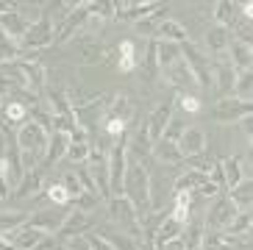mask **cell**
I'll use <instances>...</instances> for the list:
<instances>
[{"label": "cell", "mask_w": 253, "mask_h": 250, "mask_svg": "<svg viewBox=\"0 0 253 250\" xmlns=\"http://www.w3.org/2000/svg\"><path fill=\"white\" fill-rule=\"evenodd\" d=\"M251 225H253L251 211H239L237 217H234V220L225 225L223 234H228V236H248V234H251Z\"/></svg>", "instance_id": "f546056e"}, {"label": "cell", "mask_w": 253, "mask_h": 250, "mask_svg": "<svg viewBox=\"0 0 253 250\" xmlns=\"http://www.w3.org/2000/svg\"><path fill=\"white\" fill-rule=\"evenodd\" d=\"M109 195L112 198H123V186H126V172H128V142L117 139L109 153Z\"/></svg>", "instance_id": "3957f363"}, {"label": "cell", "mask_w": 253, "mask_h": 250, "mask_svg": "<svg viewBox=\"0 0 253 250\" xmlns=\"http://www.w3.org/2000/svg\"><path fill=\"white\" fill-rule=\"evenodd\" d=\"M67 145H70V136L67 133H59L53 131L47 136V147H45V156H42V167H53V164L67 156Z\"/></svg>", "instance_id": "2e32d148"}, {"label": "cell", "mask_w": 253, "mask_h": 250, "mask_svg": "<svg viewBox=\"0 0 253 250\" xmlns=\"http://www.w3.org/2000/svg\"><path fill=\"white\" fill-rule=\"evenodd\" d=\"M178 100H181V109H184L186 114H198V111H201V100H198V97H192V95H181Z\"/></svg>", "instance_id": "7dc6e473"}, {"label": "cell", "mask_w": 253, "mask_h": 250, "mask_svg": "<svg viewBox=\"0 0 253 250\" xmlns=\"http://www.w3.org/2000/svg\"><path fill=\"white\" fill-rule=\"evenodd\" d=\"M95 206H97V195H92V192H81V198H78V208H75V211L89 214Z\"/></svg>", "instance_id": "bcb514c9"}, {"label": "cell", "mask_w": 253, "mask_h": 250, "mask_svg": "<svg viewBox=\"0 0 253 250\" xmlns=\"http://www.w3.org/2000/svg\"><path fill=\"white\" fill-rule=\"evenodd\" d=\"M150 153L156 156V162L162 164H181L184 159H181L178 147H175V142H167V139H159L150 145Z\"/></svg>", "instance_id": "cb8c5ba5"}, {"label": "cell", "mask_w": 253, "mask_h": 250, "mask_svg": "<svg viewBox=\"0 0 253 250\" xmlns=\"http://www.w3.org/2000/svg\"><path fill=\"white\" fill-rule=\"evenodd\" d=\"M64 189H67V195H70V200H78L81 198V192H84V186H81V181H78V175L75 172H64L61 175V181H59Z\"/></svg>", "instance_id": "f35d334b"}, {"label": "cell", "mask_w": 253, "mask_h": 250, "mask_svg": "<svg viewBox=\"0 0 253 250\" xmlns=\"http://www.w3.org/2000/svg\"><path fill=\"white\" fill-rule=\"evenodd\" d=\"M106 239H109V245H112L114 250H139L134 239L126 236V234H114V236H106Z\"/></svg>", "instance_id": "b9f144b4"}, {"label": "cell", "mask_w": 253, "mask_h": 250, "mask_svg": "<svg viewBox=\"0 0 253 250\" xmlns=\"http://www.w3.org/2000/svg\"><path fill=\"white\" fill-rule=\"evenodd\" d=\"M234 81H237V70L231 67L228 56H220V59L211 64V83H214L223 95L234 92Z\"/></svg>", "instance_id": "7c38bea8"}, {"label": "cell", "mask_w": 253, "mask_h": 250, "mask_svg": "<svg viewBox=\"0 0 253 250\" xmlns=\"http://www.w3.org/2000/svg\"><path fill=\"white\" fill-rule=\"evenodd\" d=\"M39 186H42V175H39V169H25L23 178H20V184H17L14 195L17 198H31V195H37Z\"/></svg>", "instance_id": "484cf974"}, {"label": "cell", "mask_w": 253, "mask_h": 250, "mask_svg": "<svg viewBox=\"0 0 253 250\" xmlns=\"http://www.w3.org/2000/svg\"><path fill=\"white\" fill-rule=\"evenodd\" d=\"M239 11H242L245 22H251V17H253V3H242V6H239Z\"/></svg>", "instance_id": "816d5d0a"}, {"label": "cell", "mask_w": 253, "mask_h": 250, "mask_svg": "<svg viewBox=\"0 0 253 250\" xmlns=\"http://www.w3.org/2000/svg\"><path fill=\"white\" fill-rule=\"evenodd\" d=\"M11 86H14V83L8 81V78H3V75H0V97L6 95V92H8V89H11Z\"/></svg>", "instance_id": "f5cc1de1"}, {"label": "cell", "mask_w": 253, "mask_h": 250, "mask_svg": "<svg viewBox=\"0 0 253 250\" xmlns=\"http://www.w3.org/2000/svg\"><path fill=\"white\" fill-rule=\"evenodd\" d=\"M178 59H181V44H175V42H156V64H159V70L175 64Z\"/></svg>", "instance_id": "4316f807"}, {"label": "cell", "mask_w": 253, "mask_h": 250, "mask_svg": "<svg viewBox=\"0 0 253 250\" xmlns=\"http://www.w3.org/2000/svg\"><path fill=\"white\" fill-rule=\"evenodd\" d=\"M239 123H242V128H245V133H248V136H251V133H253V125H251V114H248V117H242V120H239Z\"/></svg>", "instance_id": "db71d44e"}, {"label": "cell", "mask_w": 253, "mask_h": 250, "mask_svg": "<svg viewBox=\"0 0 253 250\" xmlns=\"http://www.w3.org/2000/svg\"><path fill=\"white\" fill-rule=\"evenodd\" d=\"M162 11V3H131V8H128V14L123 17V20H131V22H136V20H145V17H150V14H159Z\"/></svg>", "instance_id": "1f68e13d"}, {"label": "cell", "mask_w": 253, "mask_h": 250, "mask_svg": "<svg viewBox=\"0 0 253 250\" xmlns=\"http://www.w3.org/2000/svg\"><path fill=\"white\" fill-rule=\"evenodd\" d=\"M0 109H3V97H0Z\"/></svg>", "instance_id": "11a10c76"}, {"label": "cell", "mask_w": 253, "mask_h": 250, "mask_svg": "<svg viewBox=\"0 0 253 250\" xmlns=\"http://www.w3.org/2000/svg\"><path fill=\"white\" fill-rule=\"evenodd\" d=\"M3 117H6L8 123H25V120H28V109H25V103H20V100H8V103L3 106Z\"/></svg>", "instance_id": "74e56055"}, {"label": "cell", "mask_w": 253, "mask_h": 250, "mask_svg": "<svg viewBox=\"0 0 253 250\" xmlns=\"http://www.w3.org/2000/svg\"><path fill=\"white\" fill-rule=\"evenodd\" d=\"M172 120V100H164L162 106H156V109L150 111V117L145 120V136H148V142L153 145V142H159L164 136V128H167V123Z\"/></svg>", "instance_id": "ba28073f"}, {"label": "cell", "mask_w": 253, "mask_h": 250, "mask_svg": "<svg viewBox=\"0 0 253 250\" xmlns=\"http://www.w3.org/2000/svg\"><path fill=\"white\" fill-rule=\"evenodd\" d=\"M20 59V44L14 39H8L3 31H0V64H6V61H17Z\"/></svg>", "instance_id": "d590c367"}, {"label": "cell", "mask_w": 253, "mask_h": 250, "mask_svg": "<svg viewBox=\"0 0 253 250\" xmlns=\"http://www.w3.org/2000/svg\"><path fill=\"white\" fill-rule=\"evenodd\" d=\"M162 73H164V78H167V81H170L175 89H189V86H198L184 59H178L175 64H170V67H164Z\"/></svg>", "instance_id": "ffe728a7"}, {"label": "cell", "mask_w": 253, "mask_h": 250, "mask_svg": "<svg viewBox=\"0 0 253 250\" xmlns=\"http://www.w3.org/2000/svg\"><path fill=\"white\" fill-rule=\"evenodd\" d=\"M109 214H112L114 222H120L126 228V236H131V239L142 236V220L136 217L134 206L126 198H109Z\"/></svg>", "instance_id": "8992f818"}, {"label": "cell", "mask_w": 253, "mask_h": 250, "mask_svg": "<svg viewBox=\"0 0 253 250\" xmlns=\"http://www.w3.org/2000/svg\"><path fill=\"white\" fill-rule=\"evenodd\" d=\"M203 222H195V225H184V234H181V242H184V250H198L203 239Z\"/></svg>", "instance_id": "d6a6232c"}, {"label": "cell", "mask_w": 253, "mask_h": 250, "mask_svg": "<svg viewBox=\"0 0 253 250\" xmlns=\"http://www.w3.org/2000/svg\"><path fill=\"white\" fill-rule=\"evenodd\" d=\"M195 195H201V198H209V200H214V198H220V195H223V189H220V186H214L211 184V181H203L201 186H198V189H195Z\"/></svg>", "instance_id": "f6af8a7d"}, {"label": "cell", "mask_w": 253, "mask_h": 250, "mask_svg": "<svg viewBox=\"0 0 253 250\" xmlns=\"http://www.w3.org/2000/svg\"><path fill=\"white\" fill-rule=\"evenodd\" d=\"M159 14H150V17H145V20H136L134 22V28H136V34H142V37H150L153 39V31H156V25H159Z\"/></svg>", "instance_id": "60d3db41"}, {"label": "cell", "mask_w": 253, "mask_h": 250, "mask_svg": "<svg viewBox=\"0 0 253 250\" xmlns=\"http://www.w3.org/2000/svg\"><path fill=\"white\" fill-rule=\"evenodd\" d=\"M192 192L178 189L172 192V211H170V220H175L178 225H189V217H192Z\"/></svg>", "instance_id": "e0dca14e"}, {"label": "cell", "mask_w": 253, "mask_h": 250, "mask_svg": "<svg viewBox=\"0 0 253 250\" xmlns=\"http://www.w3.org/2000/svg\"><path fill=\"white\" fill-rule=\"evenodd\" d=\"M92 14H89V0L84 3H75V8L70 11L64 20L56 25V42H70V39L81 37V31L89 25Z\"/></svg>", "instance_id": "277c9868"}, {"label": "cell", "mask_w": 253, "mask_h": 250, "mask_svg": "<svg viewBox=\"0 0 253 250\" xmlns=\"http://www.w3.org/2000/svg\"><path fill=\"white\" fill-rule=\"evenodd\" d=\"M153 39H156V42L184 44V42H189V31H186L178 20H162L156 25V31H153Z\"/></svg>", "instance_id": "9a60e30c"}, {"label": "cell", "mask_w": 253, "mask_h": 250, "mask_svg": "<svg viewBox=\"0 0 253 250\" xmlns=\"http://www.w3.org/2000/svg\"><path fill=\"white\" fill-rule=\"evenodd\" d=\"M220 167H223V181H225V192H231L234 186H239L248 178V164L245 159L239 156H228V159H220Z\"/></svg>", "instance_id": "4fadbf2b"}, {"label": "cell", "mask_w": 253, "mask_h": 250, "mask_svg": "<svg viewBox=\"0 0 253 250\" xmlns=\"http://www.w3.org/2000/svg\"><path fill=\"white\" fill-rule=\"evenodd\" d=\"M251 114V103H242L234 95L220 97V103L214 106V120L217 123H239L242 117Z\"/></svg>", "instance_id": "30bf717a"}, {"label": "cell", "mask_w": 253, "mask_h": 250, "mask_svg": "<svg viewBox=\"0 0 253 250\" xmlns=\"http://www.w3.org/2000/svg\"><path fill=\"white\" fill-rule=\"evenodd\" d=\"M211 14H214V22L217 25H234V22H237V3H217L214 8H211Z\"/></svg>", "instance_id": "836d02e7"}, {"label": "cell", "mask_w": 253, "mask_h": 250, "mask_svg": "<svg viewBox=\"0 0 253 250\" xmlns=\"http://www.w3.org/2000/svg\"><path fill=\"white\" fill-rule=\"evenodd\" d=\"M231 42H234V34H231L228 25H217L214 22V25L206 31V47L211 53H217V56H223Z\"/></svg>", "instance_id": "ac0fdd59"}, {"label": "cell", "mask_w": 253, "mask_h": 250, "mask_svg": "<svg viewBox=\"0 0 253 250\" xmlns=\"http://www.w3.org/2000/svg\"><path fill=\"white\" fill-rule=\"evenodd\" d=\"M175 147H178L181 159H201L203 150H206V131H203V128H189V125H186V131L178 136Z\"/></svg>", "instance_id": "9c48e42d"}, {"label": "cell", "mask_w": 253, "mask_h": 250, "mask_svg": "<svg viewBox=\"0 0 253 250\" xmlns=\"http://www.w3.org/2000/svg\"><path fill=\"white\" fill-rule=\"evenodd\" d=\"M86 245H89V250H114L112 245H109V239H106V236H97V234L86 236Z\"/></svg>", "instance_id": "c3c4849f"}, {"label": "cell", "mask_w": 253, "mask_h": 250, "mask_svg": "<svg viewBox=\"0 0 253 250\" xmlns=\"http://www.w3.org/2000/svg\"><path fill=\"white\" fill-rule=\"evenodd\" d=\"M117 70L120 73H131V70H136V47L134 42H128V39H123V42L117 44Z\"/></svg>", "instance_id": "83f0119b"}, {"label": "cell", "mask_w": 253, "mask_h": 250, "mask_svg": "<svg viewBox=\"0 0 253 250\" xmlns=\"http://www.w3.org/2000/svg\"><path fill=\"white\" fill-rule=\"evenodd\" d=\"M25 225H28V214L25 211H0V234L3 236L17 234Z\"/></svg>", "instance_id": "d4e9b609"}, {"label": "cell", "mask_w": 253, "mask_h": 250, "mask_svg": "<svg viewBox=\"0 0 253 250\" xmlns=\"http://www.w3.org/2000/svg\"><path fill=\"white\" fill-rule=\"evenodd\" d=\"M181 234H184V225H178L175 220H162V225L156 228V234H153V242H167V239H181Z\"/></svg>", "instance_id": "4dcf8cb0"}, {"label": "cell", "mask_w": 253, "mask_h": 250, "mask_svg": "<svg viewBox=\"0 0 253 250\" xmlns=\"http://www.w3.org/2000/svg\"><path fill=\"white\" fill-rule=\"evenodd\" d=\"M89 136H86V131H84V125H78L73 133H70V145H67V162L73 164H86V159H89Z\"/></svg>", "instance_id": "8fae6325"}, {"label": "cell", "mask_w": 253, "mask_h": 250, "mask_svg": "<svg viewBox=\"0 0 253 250\" xmlns=\"http://www.w3.org/2000/svg\"><path fill=\"white\" fill-rule=\"evenodd\" d=\"M123 198L134 206L139 220L150 211V172L145 169V164H131V167H128Z\"/></svg>", "instance_id": "7a4b0ae2"}, {"label": "cell", "mask_w": 253, "mask_h": 250, "mask_svg": "<svg viewBox=\"0 0 253 250\" xmlns=\"http://www.w3.org/2000/svg\"><path fill=\"white\" fill-rule=\"evenodd\" d=\"M237 214L239 211L234 208V203H231L225 195H220V198H214V203H211V208H209V214H206L209 222L203 225V228H206V231H220V234H223L225 225H228Z\"/></svg>", "instance_id": "52a82bcc"}, {"label": "cell", "mask_w": 253, "mask_h": 250, "mask_svg": "<svg viewBox=\"0 0 253 250\" xmlns=\"http://www.w3.org/2000/svg\"><path fill=\"white\" fill-rule=\"evenodd\" d=\"M217 250H251V239H248V236L220 234L217 236Z\"/></svg>", "instance_id": "e575fe53"}, {"label": "cell", "mask_w": 253, "mask_h": 250, "mask_svg": "<svg viewBox=\"0 0 253 250\" xmlns=\"http://www.w3.org/2000/svg\"><path fill=\"white\" fill-rule=\"evenodd\" d=\"M106 111H109V117H120V120H126L128 123V117H131V100L123 97V95H114Z\"/></svg>", "instance_id": "8d00e7d4"}, {"label": "cell", "mask_w": 253, "mask_h": 250, "mask_svg": "<svg viewBox=\"0 0 253 250\" xmlns=\"http://www.w3.org/2000/svg\"><path fill=\"white\" fill-rule=\"evenodd\" d=\"M228 61H231V67H234L237 73H245V70H251L253 47H251L248 42H239V39H234V42L228 44Z\"/></svg>", "instance_id": "7402d4cb"}, {"label": "cell", "mask_w": 253, "mask_h": 250, "mask_svg": "<svg viewBox=\"0 0 253 250\" xmlns=\"http://www.w3.org/2000/svg\"><path fill=\"white\" fill-rule=\"evenodd\" d=\"M8 153V136H6V131L0 128V159Z\"/></svg>", "instance_id": "f907efd6"}, {"label": "cell", "mask_w": 253, "mask_h": 250, "mask_svg": "<svg viewBox=\"0 0 253 250\" xmlns=\"http://www.w3.org/2000/svg\"><path fill=\"white\" fill-rule=\"evenodd\" d=\"M56 42V22L50 20V17H39L37 22H31L28 31H25V37L20 39V47H25V50H42V47H47V44Z\"/></svg>", "instance_id": "5b68a950"}, {"label": "cell", "mask_w": 253, "mask_h": 250, "mask_svg": "<svg viewBox=\"0 0 253 250\" xmlns=\"http://www.w3.org/2000/svg\"><path fill=\"white\" fill-rule=\"evenodd\" d=\"M225 198L234 203V208H237V211H248V208H251V178H245L239 186H234Z\"/></svg>", "instance_id": "f1b7e54d"}, {"label": "cell", "mask_w": 253, "mask_h": 250, "mask_svg": "<svg viewBox=\"0 0 253 250\" xmlns=\"http://www.w3.org/2000/svg\"><path fill=\"white\" fill-rule=\"evenodd\" d=\"M86 228H92L89 214L73 211L70 217H64V220H61L59 236H61V239H73V236H84V231H86Z\"/></svg>", "instance_id": "44dd1931"}, {"label": "cell", "mask_w": 253, "mask_h": 250, "mask_svg": "<svg viewBox=\"0 0 253 250\" xmlns=\"http://www.w3.org/2000/svg\"><path fill=\"white\" fill-rule=\"evenodd\" d=\"M47 114H75L73 100L67 97V92L61 89H47Z\"/></svg>", "instance_id": "603a6c76"}, {"label": "cell", "mask_w": 253, "mask_h": 250, "mask_svg": "<svg viewBox=\"0 0 253 250\" xmlns=\"http://www.w3.org/2000/svg\"><path fill=\"white\" fill-rule=\"evenodd\" d=\"M61 220H64V217H59V211L47 208V211H37L34 217H28V228H37V231H42V234L53 236V234H59Z\"/></svg>", "instance_id": "d6986e66"}, {"label": "cell", "mask_w": 253, "mask_h": 250, "mask_svg": "<svg viewBox=\"0 0 253 250\" xmlns=\"http://www.w3.org/2000/svg\"><path fill=\"white\" fill-rule=\"evenodd\" d=\"M106 133L112 136L114 142L123 139V133H126V120H120V117H109L106 120Z\"/></svg>", "instance_id": "7bdbcfd3"}, {"label": "cell", "mask_w": 253, "mask_h": 250, "mask_svg": "<svg viewBox=\"0 0 253 250\" xmlns=\"http://www.w3.org/2000/svg\"><path fill=\"white\" fill-rule=\"evenodd\" d=\"M184 131H186V125L181 123V120L172 117L170 123H167V128H164V136H162V139H167V142H178V136H181Z\"/></svg>", "instance_id": "ee69618b"}, {"label": "cell", "mask_w": 253, "mask_h": 250, "mask_svg": "<svg viewBox=\"0 0 253 250\" xmlns=\"http://www.w3.org/2000/svg\"><path fill=\"white\" fill-rule=\"evenodd\" d=\"M150 248L153 250H184V242L181 239H167V242H153Z\"/></svg>", "instance_id": "681fc988"}, {"label": "cell", "mask_w": 253, "mask_h": 250, "mask_svg": "<svg viewBox=\"0 0 253 250\" xmlns=\"http://www.w3.org/2000/svg\"><path fill=\"white\" fill-rule=\"evenodd\" d=\"M47 136H50V133H47L39 123H34V120H25V123L17 128L14 145H17V150H20V164H23V169H37V164L42 162V156H45Z\"/></svg>", "instance_id": "6da1fadb"}, {"label": "cell", "mask_w": 253, "mask_h": 250, "mask_svg": "<svg viewBox=\"0 0 253 250\" xmlns=\"http://www.w3.org/2000/svg\"><path fill=\"white\" fill-rule=\"evenodd\" d=\"M28 25H31V22H25L23 17L17 14L11 3H8L6 11H0V31H3V34H6L8 39H14V42H20V39L25 37Z\"/></svg>", "instance_id": "5bb4252c"}, {"label": "cell", "mask_w": 253, "mask_h": 250, "mask_svg": "<svg viewBox=\"0 0 253 250\" xmlns=\"http://www.w3.org/2000/svg\"><path fill=\"white\" fill-rule=\"evenodd\" d=\"M47 200H50L53 206H67L70 195H67V189H64L61 184H50L47 186Z\"/></svg>", "instance_id": "ab89813d"}]
</instances>
